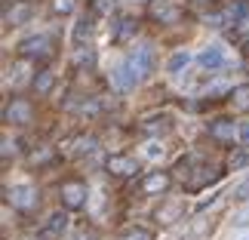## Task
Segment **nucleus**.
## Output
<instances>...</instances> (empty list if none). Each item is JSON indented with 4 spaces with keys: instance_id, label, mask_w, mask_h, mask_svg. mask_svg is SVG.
<instances>
[{
    "instance_id": "obj_1",
    "label": "nucleus",
    "mask_w": 249,
    "mask_h": 240,
    "mask_svg": "<svg viewBox=\"0 0 249 240\" xmlns=\"http://www.w3.org/2000/svg\"><path fill=\"white\" fill-rule=\"evenodd\" d=\"M18 53L25 55V59H34V62H46L55 55V46H53V37L46 34H31L25 37L22 43H18Z\"/></svg>"
},
{
    "instance_id": "obj_2",
    "label": "nucleus",
    "mask_w": 249,
    "mask_h": 240,
    "mask_svg": "<svg viewBox=\"0 0 249 240\" xmlns=\"http://www.w3.org/2000/svg\"><path fill=\"white\" fill-rule=\"evenodd\" d=\"M6 200L13 203V209H18V213H34V209L40 206V194H37L34 185H13L6 191Z\"/></svg>"
},
{
    "instance_id": "obj_3",
    "label": "nucleus",
    "mask_w": 249,
    "mask_h": 240,
    "mask_svg": "<svg viewBox=\"0 0 249 240\" xmlns=\"http://www.w3.org/2000/svg\"><path fill=\"white\" fill-rule=\"evenodd\" d=\"M59 197H62V206H65V209H80V206H86L89 188H86V182L71 179V182H62Z\"/></svg>"
},
{
    "instance_id": "obj_4",
    "label": "nucleus",
    "mask_w": 249,
    "mask_h": 240,
    "mask_svg": "<svg viewBox=\"0 0 249 240\" xmlns=\"http://www.w3.org/2000/svg\"><path fill=\"white\" fill-rule=\"evenodd\" d=\"M3 120L6 123H16V127H25V123H31L34 120V108H31V102H25V99H13L6 105V111H3Z\"/></svg>"
},
{
    "instance_id": "obj_5",
    "label": "nucleus",
    "mask_w": 249,
    "mask_h": 240,
    "mask_svg": "<svg viewBox=\"0 0 249 240\" xmlns=\"http://www.w3.org/2000/svg\"><path fill=\"white\" fill-rule=\"evenodd\" d=\"M234 136H240V127H234V120L218 117V120L209 123V139H215L218 145H231Z\"/></svg>"
},
{
    "instance_id": "obj_6",
    "label": "nucleus",
    "mask_w": 249,
    "mask_h": 240,
    "mask_svg": "<svg viewBox=\"0 0 249 240\" xmlns=\"http://www.w3.org/2000/svg\"><path fill=\"white\" fill-rule=\"evenodd\" d=\"M154 219H157V225H176L178 219H185V203L181 200H163V203L157 206V213H154Z\"/></svg>"
},
{
    "instance_id": "obj_7",
    "label": "nucleus",
    "mask_w": 249,
    "mask_h": 240,
    "mask_svg": "<svg viewBox=\"0 0 249 240\" xmlns=\"http://www.w3.org/2000/svg\"><path fill=\"white\" fill-rule=\"evenodd\" d=\"M108 172L117 179H129L139 172V160L129 154H114V157H108Z\"/></svg>"
},
{
    "instance_id": "obj_8",
    "label": "nucleus",
    "mask_w": 249,
    "mask_h": 240,
    "mask_svg": "<svg viewBox=\"0 0 249 240\" xmlns=\"http://www.w3.org/2000/svg\"><path fill=\"white\" fill-rule=\"evenodd\" d=\"M181 179H185V185L191 191H200V188H206L209 182L218 179V169H213V166H197V169H188Z\"/></svg>"
},
{
    "instance_id": "obj_9",
    "label": "nucleus",
    "mask_w": 249,
    "mask_h": 240,
    "mask_svg": "<svg viewBox=\"0 0 249 240\" xmlns=\"http://www.w3.org/2000/svg\"><path fill=\"white\" fill-rule=\"evenodd\" d=\"M126 62L132 65V71H136L139 77H148L151 68H154V50H151V46H139L136 53H129Z\"/></svg>"
},
{
    "instance_id": "obj_10",
    "label": "nucleus",
    "mask_w": 249,
    "mask_h": 240,
    "mask_svg": "<svg viewBox=\"0 0 249 240\" xmlns=\"http://www.w3.org/2000/svg\"><path fill=\"white\" fill-rule=\"evenodd\" d=\"M172 185V176L163 169H154V172H148L145 179H142V191L145 194H166V188Z\"/></svg>"
},
{
    "instance_id": "obj_11",
    "label": "nucleus",
    "mask_w": 249,
    "mask_h": 240,
    "mask_svg": "<svg viewBox=\"0 0 249 240\" xmlns=\"http://www.w3.org/2000/svg\"><path fill=\"white\" fill-rule=\"evenodd\" d=\"M148 13L154 22H163V25H172V22H178V6H172L169 0H154V3L148 6Z\"/></svg>"
},
{
    "instance_id": "obj_12",
    "label": "nucleus",
    "mask_w": 249,
    "mask_h": 240,
    "mask_svg": "<svg viewBox=\"0 0 249 240\" xmlns=\"http://www.w3.org/2000/svg\"><path fill=\"white\" fill-rule=\"evenodd\" d=\"M139 127H142L145 136H160V132H169L172 129V117H169V114H148Z\"/></svg>"
},
{
    "instance_id": "obj_13",
    "label": "nucleus",
    "mask_w": 249,
    "mask_h": 240,
    "mask_svg": "<svg viewBox=\"0 0 249 240\" xmlns=\"http://www.w3.org/2000/svg\"><path fill=\"white\" fill-rule=\"evenodd\" d=\"M65 228H68V213H53L50 222H46L43 231H40V240H59L65 234Z\"/></svg>"
},
{
    "instance_id": "obj_14",
    "label": "nucleus",
    "mask_w": 249,
    "mask_h": 240,
    "mask_svg": "<svg viewBox=\"0 0 249 240\" xmlns=\"http://www.w3.org/2000/svg\"><path fill=\"white\" fill-rule=\"evenodd\" d=\"M197 62L203 65L206 71H218V68L225 65V53H222V46H206V50L197 55Z\"/></svg>"
},
{
    "instance_id": "obj_15",
    "label": "nucleus",
    "mask_w": 249,
    "mask_h": 240,
    "mask_svg": "<svg viewBox=\"0 0 249 240\" xmlns=\"http://www.w3.org/2000/svg\"><path fill=\"white\" fill-rule=\"evenodd\" d=\"M114 80H117V86H120V90H132V86H136L142 77H139L136 71H132V65H129V62H123L120 68L114 71Z\"/></svg>"
},
{
    "instance_id": "obj_16",
    "label": "nucleus",
    "mask_w": 249,
    "mask_h": 240,
    "mask_svg": "<svg viewBox=\"0 0 249 240\" xmlns=\"http://www.w3.org/2000/svg\"><path fill=\"white\" fill-rule=\"evenodd\" d=\"M31 86H34V92L37 95H46V92H53V86H55V74L53 71H37L34 74V80H31Z\"/></svg>"
},
{
    "instance_id": "obj_17",
    "label": "nucleus",
    "mask_w": 249,
    "mask_h": 240,
    "mask_svg": "<svg viewBox=\"0 0 249 240\" xmlns=\"http://www.w3.org/2000/svg\"><path fill=\"white\" fill-rule=\"evenodd\" d=\"M53 160H55V151L50 145H37L31 154H28V163H31V166H46V163H53Z\"/></svg>"
},
{
    "instance_id": "obj_18",
    "label": "nucleus",
    "mask_w": 249,
    "mask_h": 240,
    "mask_svg": "<svg viewBox=\"0 0 249 240\" xmlns=\"http://www.w3.org/2000/svg\"><path fill=\"white\" fill-rule=\"evenodd\" d=\"M191 65V53L188 50H178V53H172L169 55V62H166V71L169 74H181Z\"/></svg>"
},
{
    "instance_id": "obj_19",
    "label": "nucleus",
    "mask_w": 249,
    "mask_h": 240,
    "mask_svg": "<svg viewBox=\"0 0 249 240\" xmlns=\"http://www.w3.org/2000/svg\"><path fill=\"white\" fill-rule=\"evenodd\" d=\"M6 22L9 25H22V22H28L31 18V3H16L13 9H6Z\"/></svg>"
},
{
    "instance_id": "obj_20",
    "label": "nucleus",
    "mask_w": 249,
    "mask_h": 240,
    "mask_svg": "<svg viewBox=\"0 0 249 240\" xmlns=\"http://www.w3.org/2000/svg\"><path fill=\"white\" fill-rule=\"evenodd\" d=\"M231 105L234 111H249V83H240L231 90Z\"/></svg>"
},
{
    "instance_id": "obj_21",
    "label": "nucleus",
    "mask_w": 249,
    "mask_h": 240,
    "mask_svg": "<svg viewBox=\"0 0 249 240\" xmlns=\"http://www.w3.org/2000/svg\"><path fill=\"white\" fill-rule=\"evenodd\" d=\"M136 18H120V22H117V31H114V40H117V43H126L129 40V37L132 34H136Z\"/></svg>"
},
{
    "instance_id": "obj_22",
    "label": "nucleus",
    "mask_w": 249,
    "mask_h": 240,
    "mask_svg": "<svg viewBox=\"0 0 249 240\" xmlns=\"http://www.w3.org/2000/svg\"><path fill=\"white\" fill-rule=\"evenodd\" d=\"M99 148V139L95 136H77L74 139V154H92Z\"/></svg>"
},
{
    "instance_id": "obj_23",
    "label": "nucleus",
    "mask_w": 249,
    "mask_h": 240,
    "mask_svg": "<svg viewBox=\"0 0 249 240\" xmlns=\"http://www.w3.org/2000/svg\"><path fill=\"white\" fill-rule=\"evenodd\" d=\"M120 240H154V231H148V228H142V225H132L120 234Z\"/></svg>"
},
{
    "instance_id": "obj_24",
    "label": "nucleus",
    "mask_w": 249,
    "mask_h": 240,
    "mask_svg": "<svg viewBox=\"0 0 249 240\" xmlns=\"http://www.w3.org/2000/svg\"><path fill=\"white\" fill-rule=\"evenodd\" d=\"M89 9L92 16H111L117 9V0H89Z\"/></svg>"
},
{
    "instance_id": "obj_25",
    "label": "nucleus",
    "mask_w": 249,
    "mask_h": 240,
    "mask_svg": "<svg viewBox=\"0 0 249 240\" xmlns=\"http://www.w3.org/2000/svg\"><path fill=\"white\" fill-rule=\"evenodd\" d=\"M74 65H77V68H92V65H95V53H92V50H83V46H77Z\"/></svg>"
},
{
    "instance_id": "obj_26",
    "label": "nucleus",
    "mask_w": 249,
    "mask_h": 240,
    "mask_svg": "<svg viewBox=\"0 0 249 240\" xmlns=\"http://www.w3.org/2000/svg\"><path fill=\"white\" fill-rule=\"evenodd\" d=\"M228 166L231 169H243V166H249V151L243 148V151H231V157H228Z\"/></svg>"
},
{
    "instance_id": "obj_27",
    "label": "nucleus",
    "mask_w": 249,
    "mask_h": 240,
    "mask_svg": "<svg viewBox=\"0 0 249 240\" xmlns=\"http://www.w3.org/2000/svg\"><path fill=\"white\" fill-rule=\"evenodd\" d=\"M89 31H92V22H89V18H80V22L77 25H74V43H83V37H89Z\"/></svg>"
},
{
    "instance_id": "obj_28",
    "label": "nucleus",
    "mask_w": 249,
    "mask_h": 240,
    "mask_svg": "<svg viewBox=\"0 0 249 240\" xmlns=\"http://www.w3.org/2000/svg\"><path fill=\"white\" fill-rule=\"evenodd\" d=\"M53 9H55V13H71V9H74V0H53Z\"/></svg>"
},
{
    "instance_id": "obj_29",
    "label": "nucleus",
    "mask_w": 249,
    "mask_h": 240,
    "mask_svg": "<svg viewBox=\"0 0 249 240\" xmlns=\"http://www.w3.org/2000/svg\"><path fill=\"white\" fill-rule=\"evenodd\" d=\"M234 197H237V200H249V182H243V185L234 188Z\"/></svg>"
},
{
    "instance_id": "obj_30",
    "label": "nucleus",
    "mask_w": 249,
    "mask_h": 240,
    "mask_svg": "<svg viewBox=\"0 0 249 240\" xmlns=\"http://www.w3.org/2000/svg\"><path fill=\"white\" fill-rule=\"evenodd\" d=\"M240 142L249 148V123H243V127H240Z\"/></svg>"
},
{
    "instance_id": "obj_31",
    "label": "nucleus",
    "mask_w": 249,
    "mask_h": 240,
    "mask_svg": "<svg viewBox=\"0 0 249 240\" xmlns=\"http://www.w3.org/2000/svg\"><path fill=\"white\" fill-rule=\"evenodd\" d=\"M237 225H249V209H243V213H237Z\"/></svg>"
},
{
    "instance_id": "obj_32",
    "label": "nucleus",
    "mask_w": 249,
    "mask_h": 240,
    "mask_svg": "<svg viewBox=\"0 0 249 240\" xmlns=\"http://www.w3.org/2000/svg\"><path fill=\"white\" fill-rule=\"evenodd\" d=\"M74 240H92V234H89V231H80V234L74 237Z\"/></svg>"
},
{
    "instance_id": "obj_33",
    "label": "nucleus",
    "mask_w": 249,
    "mask_h": 240,
    "mask_svg": "<svg viewBox=\"0 0 249 240\" xmlns=\"http://www.w3.org/2000/svg\"><path fill=\"white\" fill-rule=\"evenodd\" d=\"M194 3H209V0H194Z\"/></svg>"
},
{
    "instance_id": "obj_34",
    "label": "nucleus",
    "mask_w": 249,
    "mask_h": 240,
    "mask_svg": "<svg viewBox=\"0 0 249 240\" xmlns=\"http://www.w3.org/2000/svg\"><path fill=\"white\" fill-rule=\"evenodd\" d=\"M246 53H249V46H246Z\"/></svg>"
}]
</instances>
